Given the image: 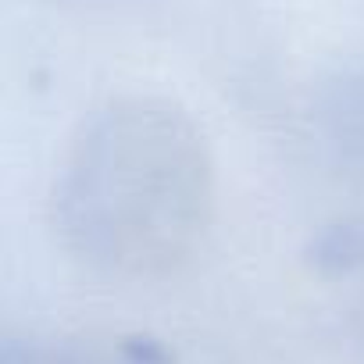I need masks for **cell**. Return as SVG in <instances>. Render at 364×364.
Segmentation results:
<instances>
[{
  "instance_id": "obj_1",
  "label": "cell",
  "mask_w": 364,
  "mask_h": 364,
  "mask_svg": "<svg viewBox=\"0 0 364 364\" xmlns=\"http://www.w3.org/2000/svg\"><path fill=\"white\" fill-rule=\"evenodd\" d=\"M208 161L193 125L154 104L100 114L65 168L61 222L97 261L146 268L200 232Z\"/></svg>"
}]
</instances>
